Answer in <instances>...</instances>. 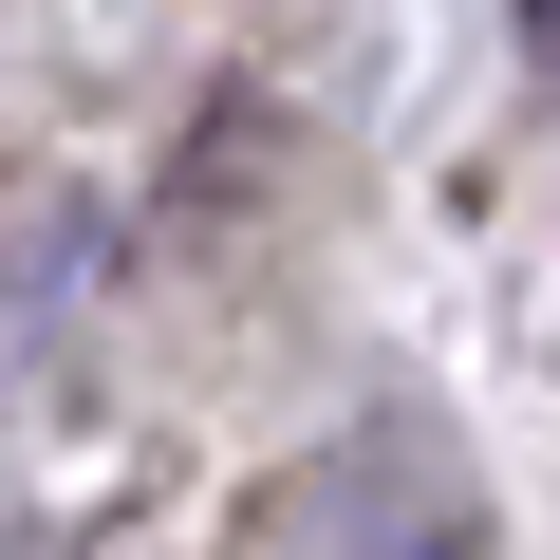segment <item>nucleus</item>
<instances>
[{
	"label": "nucleus",
	"instance_id": "nucleus-1",
	"mask_svg": "<svg viewBox=\"0 0 560 560\" xmlns=\"http://www.w3.org/2000/svg\"><path fill=\"white\" fill-rule=\"evenodd\" d=\"M467 541H486V504L430 411H355L337 448L261 486V560H467Z\"/></svg>",
	"mask_w": 560,
	"mask_h": 560
},
{
	"label": "nucleus",
	"instance_id": "nucleus-2",
	"mask_svg": "<svg viewBox=\"0 0 560 560\" xmlns=\"http://www.w3.org/2000/svg\"><path fill=\"white\" fill-rule=\"evenodd\" d=\"M523 38H541V57H560V0H523Z\"/></svg>",
	"mask_w": 560,
	"mask_h": 560
}]
</instances>
